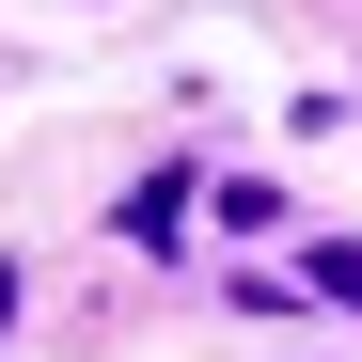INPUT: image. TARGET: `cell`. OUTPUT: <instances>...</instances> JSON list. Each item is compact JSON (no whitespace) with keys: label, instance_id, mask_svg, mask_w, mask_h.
Masks as SVG:
<instances>
[{"label":"cell","instance_id":"1","mask_svg":"<svg viewBox=\"0 0 362 362\" xmlns=\"http://www.w3.org/2000/svg\"><path fill=\"white\" fill-rule=\"evenodd\" d=\"M315 284H331V299H362V252H346V236H315Z\"/></svg>","mask_w":362,"mask_h":362},{"label":"cell","instance_id":"2","mask_svg":"<svg viewBox=\"0 0 362 362\" xmlns=\"http://www.w3.org/2000/svg\"><path fill=\"white\" fill-rule=\"evenodd\" d=\"M0 331H16V268H0Z\"/></svg>","mask_w":362,"mask_h":362}]
</instances>
